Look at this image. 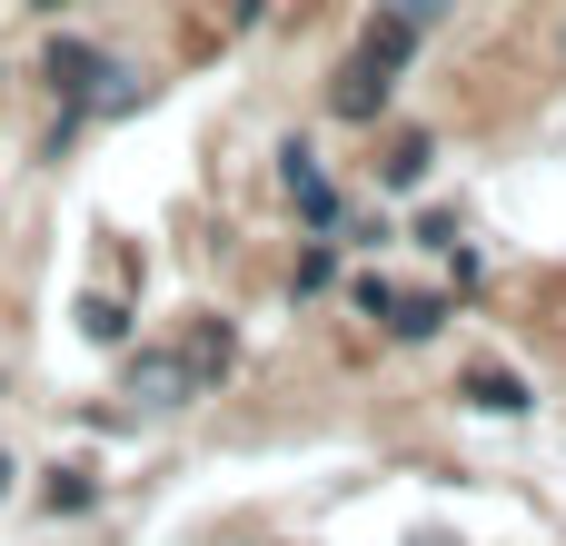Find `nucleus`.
I'll use <instances>...</instances> for the list:
<instances>
[{
	"label": "nucleus",
	"instance_id": "obj_1",
	"mask_svg": "<svg viewBox=\"0 0 566 546\" xmlns=\"http://www.w3.org/2000/svg\"><path fill=\"white\" fill-rule=\"evenodd\" d=\"M418 20H398V10H368L358 20V40H348V60H338V80H328V109L348 119V129H368L388 99H398V80H408V60H418Z\"/></svg>",
	"mask_w": 566,
	"mask_h": 546
},
{
	"label": "nucleus",
	"instance_id": "obj_2",
	"mask_svg": "<svg viewBox=\"0 0 566 546\" xmlns=\"http://www.w3.org/2000/svg\"><path fill=\"white\" fill-rule=\"evenodd\" d=\"M358 308H388V338H438V328H448V298H438V288L398 298V288H378V279H368V288H358Z\"/></svg>",
	"mask_w": 566,
	"mask_h": 546
},
{
	"label": "nucleus",
	"instance_id": "obj_3",
	"mask_svg": "<svg viewBox=\"0 0 566 546\" xmlns=\"http://www.w3.org/2000/svg\"><path fill=\"white\" fill-rule=\"evenodd\" d=\"M428 169H438V139H428V129H418V139H388V159H378V179H388V189H418Z\"/></svg>",
	"mask_w": 566,
	"mask_h": 546
},
{
	"label": "nucleus",
	"instance_id": "obj_4",
	"mask_svg": "<svg viewBox=\"0 0 566 546\" xmlns=\"http://www.w3.org/2000/svg\"><path fill=\"white\" fill-rule=\"evenodd\" d=\"M40 70H50V90H60V99H90V70H99V50H80V40H60V50L40 60Z\"/></svg>",
	"mask_w": 566,
	"mask_h": 546
},
{
	"label": "nucleus",
	"instance_id": "obj_5",
	"mask_svg": "<svg viewBox=\"0 0 566 546\" xmlns=\"http://www.w3.org/2000/svg\"><path fill=\"white\" fill-rule=\"evenodd\" d=\"M468 408H497V418H517V408H527V378H507V368H478V378H468Z\"/></svg>",
	"mask_w": 566,
	"mask_h": 546
},
{
	"label": "nucleus",
	"instance_id": "obj_6",
	"mask_svg": "<svg viewBox=\"0 0 566 546\" xmlns=\"http://www.w3.org/2000/svg\"><path fill=\"white\" fill-rule=\"evenodd\" d=\"M80 328H90V338H109V348H119V338H129V308H119V298H90V308H80Z\"/></svg>",
	"mask_w": 566,
	"mask_h": 546
},
{
	"label": "nucleus",
	"instance_id": "obj_7",
	"mask_svg": "<svg viewBox=\"0 0 566 546\" xmlns=\"http://www.w3.org/2000/svg\"><path fill=\"white\" fill-rule=\"evenodd\" d=\"M328 279H338V259H328V249H308V259H298V298H318Z\"/></svg>",
	"mask_w": 566,
	"mask_h": 546
},
{
	"label": "nucleus",
	"instance_id": "obj_8",
	"mask_svg": "<svg viewBox=\"0 0 566 546\" xmlns=\"http://www.w3.org/2000/svg\"><path fill=\"white\" fill-rule=\"evenodd\" d=\"M388 10H398V20H418V30H438V20H448V0H388Z\"/></svg>",
	"mask_w": 566,
	"mask_h": 546
},
{
	"label": "nucleus",
	"instance_id": "obj_9",
	"mask_svg": "<svg viewBox=\"0 0 566 546\" xmlns=\"http://www.w3.org/2000/svg\"><path fill=\"white\" fill-rule=\"evenodd\" d=\"M30 10H70V0H30Z\"/></svg>",
	"mask_w": 566,
	"mask_h": 546
},
{
	"label": "nucleus",
	"instance_id": "obj_10",
	"mask_svg": "<svg viewBox=\"0 0 566 546\" xmlns=\"http://www.w3.org/2000/svg\"><path fill=\"white\" fill-rule=\"evenodd\" d=\"M0 477H10V468H0Z\"/></svg>",
	"mask_w": 566,
	"mask_h": 546
}]
</instances>
